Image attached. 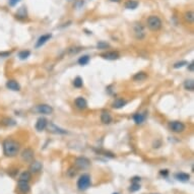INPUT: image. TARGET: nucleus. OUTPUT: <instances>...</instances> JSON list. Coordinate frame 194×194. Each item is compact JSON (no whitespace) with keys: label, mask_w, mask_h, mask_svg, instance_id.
<instances>
[{"label":"nucleus","mask_w":194,"mask_h":194,"mask_svg":"<svg viewBox=\"0 0 194 194\" xmlns=\"http://www.w3.org/2000/svg\"><path fill=\"white\" fill-rule=\"evenodd\" d=\"M133 35L137 40H143L145 38L147 33H145V29L142 23L136 22L133 25Z\"/></svg>","instance_id":"20e7f679"},{"label":"nucleus","mask_w":194,"mask_h":194,"mask_svg":"<svg viewBox=\"0 0 194 194\" xmlns=\"http://www.w3.org/2000/svg\"><path fill=\"white\" fill-rule=\"evenodd\" d=\"M132 78L134 82H144V80L147 78V74L143 71H140V72H137V73L133 75Z\"/></svg>","instance_id":"aec40b11"},{"label":"nucleus","mask_w":194,"mask_h":194,"mask_svg":"<svg viewBox=\"0 0 194 194\" xmlns=\"http://www.w3.org/2000/svg\"><path fill=\"white\" fill-rule=\"evenodd\" d=\"M97 48H98V49H100V50L107 49V48H109V44L106 43V42L101 41V42H99L98 44H97Z\"/></svg>","instance_id":"2f4dec72"},{"label":"nucleus","mask_w":194,"mask_h":194,"mask_svg":"<svg viewBox=\"0 0 194 194\" xmlns=\"http://www.w3.org/2000/svg\"><path fill=\"white\" fill-rule=\"evenodd\" d=\"M193 67H194V63L191 62V63L189 64V70L190 71H193Z\"/></svg>","instance_id":"58836bf2"},{"label":"nucleus","mask_w":194,"mask_h":194,"mask_svg":"<svg viewBox=\"0 0 194 194\" xmlns=\"http://www.w3.org/2000/svg\"><path fill=\"white\" fill-rule=\"evenodd\" d=\"M110 1H112V2H117V3H118V2H121V0H110Z\"/></svg>","instance_id":"ea45409f"},{"label":"nucleus","mask_w":194,"mask_h":194,"mask_svg":"<svg viewBox=\"0 0 194 194\" xmlns=\"http://www.w3.org/2000/svg\"><path fill=\"white\" fill-rule=\"evenodd\" d=\"M19 1H21V0H9L8 3L10 6H14V5H17V2H19Z\"/></svg>","instance_id":"f704fd0d"},{"label":"nucleus","mask_w":194,"mask_h":194,"mask_svg":"<svg viewBox=\"0 0 194 194\" xmlns=\"http://www.w3.org/2000/svg\"><path fill=\"white\" fill-rule=\"evenodd\" d=\"M114 194H118V193H114Z\"/></svg>","instance_id":"79ce46f5"},{"label":"nucleus","mask_w":194,"mask_h":194,"mask_svg":"<svg viewBox=\"0 0 194 194\" xmlns=\"http://www.w3.org/2000/svg\"><path fill=\"white\" fill-rule=\"evenodd\" d=\"M31 178H32V174L29 171H25V172H22L21 174V176H19L18 180H22V181H27V182H29L31 180Z\"/></svg>","instance_id":"a878e982"},{"label":"nucleus","mask_w":194,"mask_h":194,"mask_svg":"<svg viewBox=\"0 0 194 194\" xmlns=\"http://www.w3.org/2000/svg\"><path fill=\"white\" fill-rule=\"evenodd\" d=\"M90 56L88 55H83V56H82V57H79V59H78V64L79 65H87V64L90 62Z\"/></svg>","instance_id":"bb28decb"},{"label":"nucleus","mask_w":194,"mask_h":194,"mask_svg":"<svg viewBox=\"0 0 194 194\" xmlns=\"http://www.w3.org/2000/svg\"><path fill=\"white\" fill-rule=\"evenodd\" d=\"M139 189H140L139 183H132L130 187H129V191L130 192H136V191H138Z\"/></svg>","instance_id":"7c9ffc66"},{"label":"nucleus","mask_w":194,"mask_h":194,"mask_svg":"<svg viewBox=\"0 0 194 194\" xmlns=\"http://www.w3.org/2000/svg\"><path fill=\"white\" fill-rule=\"evenodd\" d=\"M51 37H52V35L51 34H46V35H43V36H41V37H40L39 39H38V41H37V43H36V48H40V47H42L44 44H46L47 43V41H49V40L51 39Z\"/></svg>","instance_id":"dca6fc26"},{"label":"nucleus","mask_w":194,"mask_h":194,"mask_svg":"<svg viewBox=\"0 0 194 194\" xmlns=\"http://www.w3.org/2000/svg\"><path fill=\"white\" fill-rule=\"evenodd\" d=\"M27 8L25 6L21 7V8H19L17 10V17H18V18H25V17H27Z\"/></svg>","instance_id":"b1692460"},{"label":"nucleus","mask_w":194,"mask_h":194,"mask_svg":"<svg viewBox=\"0 0 194 194\" xmlns=\"http://www.w3.org/2000/svg\"><path fill=\"white\" fill-rule=\"evenodd\" d=\"M74 105L75 107L79 109V110H84V109L87 108V100L82 98V97H78L74 100Z\"/></svg>","instance_id":"ddd939ff"},{"label":"nucleus","mask_w":194,"mask_h":194,"mask_svg":"<svg viewBox=\"0 0 194 194\" xmlns=\"http://www.w3.org/2000/svg\"><path fill=\"white\" fill-rule=\"evenodd\" d=\"M34 155H35V152L34 151L32 148L30 147H27L26 149H23V151L22 152V160L23 162H27V163H31L32 161L34 160Z\"/></svg>","instance_id":"6e6552de"},{"label":"nucleus","mask_w":194,"mask_h":194,"mask_svg":"<svg viewBox=\"0 0 194 194\" xmlns=\"http://www.w3.org/2000/svg\"><path fill=\"white\" fill-rule=\"evenodd\" d=\"M31 55V52L29 50H22L18 53V58L21 60H26L27 58H29Z\"/></svg>","instance_id":"cd10ccee"},{"label":"nucleus","mask_w":194,"mask_h":194,"mask_svg":"<svg viewBox=\"0 0 194 194\" xmlns=\"http://www.w3.org/2000/svg\"><path fill=\"white\" fill-rule=\"evenodd\" d=\"M187 62L186 61H180V62H177V63H175L174 64V68H175V69H177V68H181V67H183V66H185V65H187Z\"/></svg>","instance_id":"473e14b6"},{"label":"nucleus","mask_w":194,"mask_h":194,"mask_svg":"<svg viewBox=\"0 0 194 194\" xmlns=\"http://www.w3.org/2000/svg\"><path fill=\"white\" fill-rule=\"evenodd\" d=\"M169 129L174 133H181L186 129V126L181 121H171L169 123Z\"/></svg>","instance_id":"39448f33"},{"label":"nucleus","mask_w":194,"mask_h":194,"mask_svg":"<svg viewBox=\"0 0 194 194\" xmlns=\"http://www.w3.org/2000/svg\"><path fill=\"white\" fill-rule=\"evenodd\" d=\"M6 87L8 88V90H10V91H14V92L21 91V86H19V83L17 82V80H14V79H9V80H7V82H6Z\"/></svg>","instance_id":"2eb2a0df"},{"label":"nucleus","mask_w":194,"mask_h":194,"mask_svg":"<svg viewBox=\"0 0 194 194\" xmlns=\"http://www.w3.org/2000/svg\"><path fill=\"white\" fill-rule=\"evenodd\" d=\"M73 86H74L75 87H77V88L82 87L83 86L82 78V77H79V76H77V77H76V78H74V80H73Z\"/></svg>","instance_id":"c756f323"},{"label":"nucleus","mask_w":194,"mask_h":194,"mask_svg":"<svg viewBox=\"0 0 194 194\" xmlns=\"http://www.w3.org/2000/svg\"><path fill=\"white\" fill-rule=\"evenodd\" d=\"M42 169H43V165H42L41 162H39V161H32L31 165H30V168H29V172L31 174H37V173L41 172Z\"/></svg>","instance_id":"1a4fd4ad"},{"label":"nucleus","mask_w":194,"mask_h":194,"mask_svg":"<svg viewBox=\"0 0 194 194\" xmlns=\"http://www.w3.org/2000/svg\"><path fill=\"white\" fill-rule=\"evenodd\" d=\"M92 181H91V176L88 174H82L77 180V188L82 191H84L91 187Z\"/></svg>","instance_id":"7ed1b4c3"},{"label":"nucleus","mask_w":194,"mask_h":194,"mask_svg":"<svg viewBox=\"0 0 194 194\" xmlns=\"http://www.w3.org/2000/svg\"><path fill=\"white\" fill-rule=\"evenodd\" d=\"M17 188L19 190V192H22V194H27L30 192L31 187L30 184L27 181H22V180H18L17 182Z\"/></svg>","instance_id":"f8f14e48"},{"label":"nucleus","mask_w":194,"mask_h":194,"mask_svg":"<svg viewBox=\"0 0 194 194\" xmlns=\"http://www.w3.org/2000/svg\"><path fill=\"white\" fill-rule=\"evenodd\" d=\"M47 128L49 129L50 132L55 133V134H66L67 133L66 130H64V129L58 127L57 125H55L54 123H52V122H48Z\"/></svg>","instance_id":"9d476101"},{"label":"nucleus","mask_w":194,"mask_h":194,"mask_svg":"<svg viewBox=\"0 0 194 194\" xmlns=\"http://www.w3.org/2000/svg\"><path fill=\"white\" fill-rule=\"evenodd\" d=\"M161 174L162 175H164V176H167L168 175V170H162Z\"/></svg>","instance_id":"4c0bfd02"},{"label":"nucleus","mask_w":194,"mask_h":194,"mask_svg":"<svg viewBox=\"0 0 194 194\" xmlns=\"http://www.w3.org/2000/svg\"><path fill=\"white\" fill-rule=\"evenodd\" d=\"M1 123L5 126H13V125H15V121L11 118H4L1 121Z\"/></svg>","instance_id":"c85d7f7f"},{"label":"nucleus","mask_w":194,"mask_h":194,"mask_svg":"<svg viewBox=\"0 0 194 194\" xmlns=\"http://www.w3.org/2000/svg\"><path fill=\"white\" fill-rule=\"evenodd\" d=\"M175 178L178 180V181H181V182H187L189 181L190 179V176H189V174L187 173H183V172H181V173H177L176 175H175Z\"/></svg>","instance_id":"412c9836"},{"label":"nucleus","mask_w":194,"mask_h":194,"mask_svg":"<svg viewBox=\"0 0 194 194\" xmlns=\"http://www.w3.org/2000/svg\"><path fill=\"white\" fill-rule=\"evenodd\" d=\"M47 125H48V120L46 118H44V117H41L36 122V129L38 131H43L47 128Z\"/></svg>","instance_id":"4468645a"},{"label":"nucleus","mask_w":194,"mask_h":194,"mask_svg":"<svg viewBox=\"0 0 194 194\" xmlns=\"http://www.w3.org/2000/svg\"><path fill=\"white\" fill-rule=\"evenodd\" d=\"M101 122L103 124H110L112 122V116L110 114V112L103 111L101 113Z\"/></svg>","instance_id":"f3484780"},{"label":"nucleus","mask_w":194,"mask_h":194,"mask_svg":"<svg viewBox=\"0 0 194 194\" xmlns=\"http://www.w3.org/2000/svg\"><path fill=\"white\" fill-rule=\"evenodd\" d=\"M147 119V113H136L133 115V120L136 124H142Z\"/></svg>","instance_id":"a211bd4d"},{"label":"nucleus","mask_w":194,"mask_h":194,"mask_svg":"<svg viewBox=\"0 0 194 194\" xmlns=\"http://www.w3.org/2000/svg\"><path fill=\"white\" fill-rule=\"evenodd\" d=\"M10 55V52H2V53H0V56L1 57H7V56Z\"/></svg>","instance_id":"e433bc0d"},{"label":"nucleus","mask_w":194,"mask_h":194,"mask_svg":"<svg viewBox=\"0 0 194 194\" xmlns=\"http://www.w3.org/2000/svg\"><path fill=\"white\" fill-rule=\"evenodd\" d=\"M138 1H136V0H127L126 2H125V8L127 9H135L137 8V6H138Z\"/></svg>","instance_id":"4be33fe9"},{"label":"nucleus","mask_w":194,"mask_h":194,"mask_svg":"<svg viewBox=\"0 0 194 194\" xmlns=\"http://www.w3.org/2000/svg\"><path fill=\"white\" fill-rule=\"evenodd\" d=\"M35 112L39 113V114H44V115H50L53 113V108L49 105L47 104H41V105H38V106H36L35 109H34Z\"/></svg>","instance_id":"0eeeda50"},{"label":"nucleus","mask_w":194,"mask_h":194,"mask_svg":"<svg viewBox=\"0 0 194 194\" xmlns=\"http://www.w3.org/2000/svg\"><path fill=\"white\" fill-rule=\"evenodd\" d=\"M67 174H68V176H69V177H74V176L76 175V171H75V169H74V171H73V169L70 168L69 170H68Z\"/></svg>","instance_id":"72a5a7b5"},{"label":"nucleus","mask_w":194,"mask_h":194,"mask_svg":"<svg viewBox=\"0 0 194 194\" xmlns=\"http://www.w3.org/2000/svg\"><path fill=\"white\" fill-rule=\"evenodd\" d=\"M74 165H75V168H77L79 170H86L91 167V162L88 159H87V157H76Z\"/></svg>","instance_id":"423d86ee"},{"label":"nucleus","mask_w":194,"mask_h":194,"mask_svg":"<svg viewBox=\"0 0 194 194\" xmlns=\"http://www.w3.org/2000/svg\"><path fill=\"white\" fill-rule=\"evenodd\" d=\"M184 18H185V21L187 22L193 23V21H194V13H193V11H187V12H185Z\"/></svg>","instance_id":"393cba45"},{"label":"nucleus","mask_w":194,"mask_h":194,"mask_svg":"<svg viewBox=\"0 0 194 194\" xmlns=\"http://www.w3.org/2000/svg\"><path fill=\"white\" fill-rule=\"evenodd\" d=\"M147 25L152 32H157L161 30L163 22H162V19L157 15H149L147 19Z\"/></svg>","instance_id":"f03ea898"},{"label":"nucleus","mask_w":194,"mask_h":194,"mask_svg":"<svg viewBox=\"0 0 194 194\" xmlns=\"http://www.w3.org/2000/svg\"><path fill=\"white\" fill-rule=\"evenodd\" d=\"M126 104H127L126 100H124L123 98H117L114 102H113L112 107L114 109H121V108H123Z\"/></svg>","instance_id":"6ab92c4d"},{"label":"nucleus","mask_w":194,"mask_h":194,"mask_svg":"<svg viewBox=\"0 0 194 194\" xmlns=\"http://www.w3.org/2000/svg\"><path fill=\"white\" fill-rule=\"evenodd\" d=\"M184 88L186 91L193 92L194 91V80L193 79H187L184 82Z\"/></svg>","instance_id":"5701e85b"},{"label":"nucleus","mask_w":194,"mask_h":194,"mask_svg":"<svg viewBox=\"0 0 194 194\" xmlns=\"http://www.w3.org/2000/svg\"><path fill=\"white\" fill-rule=\"evenodd\" d=\"M68 1H73V0H68Z\"/></svg>","instance_id":"a19ab883"},{"label":"nucleus","mask_w":194,"mask_h":194,"mask_svg":"<svg viewBox=\"0 0 194 194\" xmlns=\"http://www.w3.org/2000/svg\"><path fill=\"white\" fill-rule=\"evenodd\" d=\"M131 181H132V183H138V182H140V178L139 177H133Z\"/></svg>","instance_id":"c9c22d12"},{"label":"nucleus","mask_w":194,"mask_h":194,"mask_svg":"<svg viewBox=\"0 0 194 194\" xmlns=\"http://www.w3.org/2000/svg\"><path fill=\"white\" fill-rule=\"evenodd\" d=\"M101 57L104 59L110 60V61H113V60L119 59L120 54L117 51H108V52H105L103 54H101Z\"/></svg>","instance_id":"9b49d317"},{"label":"nucleus","mask_w":194,"mask_h":194,"mask_svg":"<svg viewBox=\"0 0 194 194\" xmlns=\"http://www.w3.org/2000/svg\"><path fill=\"white\" fill-rule=\"evenodd\" d=\"M2 149H3V155L7 157H13L18 155L19 149H21V145L17 140L12 138H6L3 140L2 142Z\"/></svg>","instance_id":"f257e3e1"}]
</instances>
